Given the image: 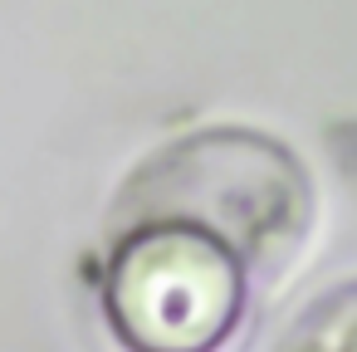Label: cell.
<instances>
[{
  "instance_id": "cell-1",
  "label": "cell",
  "mask_w": 357,
  "mask_h": 352,
  "mask_svg": "<svg viewBox=\"0 0 357 352\" xmlns=\"http://www.w3.org/2000/svg\"><path fill=\"white\" fill-rule=\"evenodd\" d=\"M240 259L206 225L142 230L118 250L108 308L137 352H211L240 318Z\"/></svg>"
},
{
  "instance_id": "cell-2",
  "label": "cell",
  "mask_w": 357,
  "mask_h": 352,
  "mask_svg": "<svg viewBox=\"0 0 357 352\" xmlns=\"http://www.w3.org/2000/svg\"><path fill=\"white\" fill-rule=\"evenodd\" d=\"M294 352H357V303L352 308H323V318L308 328V337Z\"/></svg>"
}]
</instances>
